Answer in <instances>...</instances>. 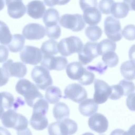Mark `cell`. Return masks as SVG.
<instances>
[{
  "mask_svg": "<svg viewBox=\"0 0 135 135\" xmlns=\"http://www.w3.org/2000/svg\"><path fill=\"white\" fill-rule=\"evenodd\" d=\"M3 125L8 128H13L17 131L18 134L23 133L27 129L28 120L25 117L17 113L15 110L11 109L4 111L1 117Z\"/></svg>",
  "mask_w": 135,
  "mask_h": 135,
  "instance_id": "6da1fadb",
  "label": "cell"
},
{
  "mask_svg": "<svg viewBox=\"0 0 135 135\" xmlns=\"http://www.w3.org/2000/svg\"><path fill=\"white\" fill-rule=\"evenodd\" d=\"M15 90L18 94L24 97L25 102L31 107L37 100L43 98L36 85L27 79L19 80L16 84Z\"/></svg>",
  "mask_w": 135,
  "mask_h": 135,
  "instance_id": "7a4b0ae2",
  "label": "cell"
},
{
  "mask_svg": "<svg viewBox=\"0 0 135 135\" xmlns=\"http://www.w3.org/2000/svg\"><path fill=\"white\" fill-rule=\"evenodd\" d=\"M77 130L76 123L68 118L53 122L48 127L49 133L52 135L72 134L75 133Z\"/></svg>",
  "mask_w": 135,
  "mask_h": 135,
  "instance_id": "3957f363",
  "label": "cell"
},
{
  "mask_svg": "<svg viewBox=\"0 0 135 135\" xmlns=\"http://www.w3.org/2000/svg\"><path fill=\"white\" fill-rule=\"evenodd\" d=\"M83 46V44L79 37L71 36L62 39L57 44V49L61 55L66 56L78 53Z\"/></svg>",
  "mask_w": 135,
  "mask_h": 135,
  "instance_id": "277c9868",
  "label": "cell"
},
{
  "mask_svg": "<svg viewBox=\"0 0 135 135\" xmlns=\"http://www.w3.org/2000/svg\"><path fill=\"white\" fill-rule=\"evenodd\" d=\"M31 77L36 86L42 90H46L53 83L49 70L42 66H35L31 72Z\"/></svg>",
  "mask_w": 135,
  "mask_h": 135,
  "instance_id": "5b68a950",
  "label": "cell"
},
{
  "mask_svg": "<svg viewBox=\"0 0 135 135\" xmlns=\"http://www.w3.org/2000/svg\"><path fill=\"white\" fill-rule=\"evenodd\" d=\"M59 22L61 26L73 32L82 31L85 26L82 16L79 14H64L61 17Z\"/></svg>",
  "mask_w": 135,
  "mask_h": 135,
  "instance_id": "8992f818",
  "label": "cell"
},
{
  "mask_svg": "<svg viewBox=\"0 0 135 135\" xmlns=\"http://www.w3.org/2000/svg\"><path fill=\"white\" fill-rule=\"evenodd\" d=\"M104 25L105 34L110 40L117 42L121 39V24L118 20L112 16H108L104 20Z\"/></svg>",
  "mask_w": 135,
  "mask_h": 135,
  "instance_id": "52a82bcc",
  "label": "cell"
},
{
  "mask_svg": "<svg viewBox=\"0 0 135 135\" xmlns=\"http://www.w3.org/2000/svg\"><path fill=\"white\" fill-rule=\"evenodd\" d=\"M21 51L20 54V59L24 63L36 65L39 63L43 58V54L38 47L27 45Z\"/></svg>",
  "mask_w": 135,
  "mask_h": 135,
  "instance_id": "ba28073f",
  "label": "cell"
},
{
  "mask_svg": "<svg viewBox=\"0 0 135 135\" xmlns=\"http://www.w3.org/2000/svg\"><path fill=\"white\" fill-rule=\"evenodd\" d=\"M64 99H69L76 103H80L86 99L87 92L81 85L73 83L68 85L64 90Z\"/></svg>",
  "mask_w": 135,
  "mask_h": 135,
  "instance_id": "9c48e42d",
  "label": "cell"
},
{
  "mask_svg": "<svg viewBox=\"0 0 135 135\" xmlns=\"http://www.w3.org/2000/svg\"><path fill=\"white\" fill-rule=\"evenodd\" d=\"M94 87L95 92L93 100L98 104L105 102L111 93V86L102 80L95 79L94 82Z\"/></svg>",
  "mask_w": 135,
  "mask_h": 135,
  "instance_id": "30bf717a",
  "label": "cell"
},
{
  "mask_svg": "<svg viewBox=\"0 0 135 135\" xmlns=\"http://www.w3.org/2000/svg\"><path fill=\"white\" fill-rule=\"evenodd\" d=\"M97 44V42H88L83 46L78 52L79 60L82 64L86 65L98 56Z\"/></svg>",
  "mask_w": 135,
  "mask_h": 135,
  "instance_id": "8fae6325",
  "label": "cell"
},
{
  "mask_svg": "<svg viewBox=\"0 0 135 135\" xmlns=\"http://www.w3.org/2000/svg\"><path fill=\"white\" fill-rule=\"evenodd\" d=\"M41 62V66L48 70L61 71L64 69L68 64V60L64 56H53L44 55Z\"/></svg>",
  "mask_w": 135,
  "mask_h": 135,
  "instance_id": "7c38bea8",
  "label": "cell"
},
{
  "mask_svg": "<svg viewBox=\"0 0 135 135\" xmlns=\"http://www.w3.org/2000/svg\"><path fill=\"white\" fill-rule=\"evenodd\" d=\"M22 34L27 40H40L45 35V30L44 27L40 24L30 23L24 27Z\"/></svg>",
  "mask_w": 135,
  "mask_h": 135,
  "instance_id": "4fadbf2b",
  "label": "cell"
},
{
  "mask_svg": "<svg viewBox=\"0 0 135 135\" xmlns=\"http://www.w3.org/2000/svg\"><path fill=\"white\" fill-rule=\"evenodd\" d=\"M88 125L92 130L99 133H103L107 130L109 122L103 114L95 112L89 119Z\"/></svg>",
  "mask_w": 135,
  "mask_h": 135,
  "instance_id": "5bb4252c",
  "label": "cell"
},
{
  "mask_svg": "<svg viewBox=\"0 0 135 135\" xmlns=\"http://www.w3.org/2000/svg\"><path fill=\"white\" fill-rule=\"evenodd\" d=\"M3 68L8 72L9 76H14L18 78H23L27 73L26 65L22 62H14L9 59L3 64Z\"/></svg>",
  "mask_w": 135,
  "mask_h": 135,
  "instance_id": "9a60e30c",
  "label": "cell"
},
{
  "mask_svg": "<svg viewBox=\"0 0 135 135\" xmlns=\"http://www.w3.org/2000/svg\"><path fill=\"white\" fill-rule=\"evenodd\" d=\"M27 14L34 19H39L43 16L45 6L43 2L34 0L29 2L26 5Z\"/></svg>",
  "mask_w": 135,
  "mask_h": 135,
  "instance_id": "2e32d148",
  "label": "cell"
},
{
  "mask_svg": "<svg viewBox=\"0 0 135 135\" xmlns=\"http://www.w3.org/2000/svg\"><path fill=\"white\" fill-rule=\"evenodd\" d=\"M6 4L7 7V13L13 18H20L26 13V8L22 1H13Z\"/></svg>",
  "mask_w": 135,
  "mask_h": 135,
  "instance_id": "e0dca14e",
  "label": "cell"
},
{
  "mask_svg": "<svg viewBox=\"0 0 135 135\" xmlns=\"http://www.w3.org/2000/svg\"><path fill=\"white\" fill-rule=\"evenodd\" d=\"M65 68L68 77L73 80L79 81L86 70L80 62H71L66 65Z\"/></svg>",
  "mask_w": 135,
  "mask_h": 135,
  "instance_id": "ac0fdd59",
  "label": "cell"
},
{
  "mask_svg": "<svg viewBox=\"0 0 135 135\" xmlns=\"http://www.w3.org/2000/svg\"><path fill=\"white\" fill-rule=\"evenodd\" d=\"M83 11V18L84 21L90 25H95L99 23L101 20V13L97 7H90Z\"/></svg>",
  "mask_w": 135,
  "mask_h": 135,
  "instance_id": "d6986e66",
  "label": "cell"
},
{
  "mask_svg": "<svg viewBox=\"0 0 135 135\" xmlns=\"http://www.w3.org/2000/svg\"><path fill=\"white\" fill-rule=\"evenodd\" d=\"M45 115L42 113L33 112L30 121L31 127L38 131L45 129L48 126V120Z\"/></svg>",
  "mask_w": 135,
  "mask_h": 135,
  "instance_id": "ffe728a7",
  "label": "cell"
},
{
  "mask_svg": "<svg viewBox=\"0 0 135 135\" xmlns=\"http://www.w3.org/2000/svg\"><path fill=\"white\" fill-rule=\"evenodd\" d=\"M17 105L18 106L12 94L7 92H0V118L5 109L8 110L13 107L15 109L17 108Z\"/></svg>",
  "mask_w": 135,
  "mask_h": 135,
  "instance_id": "44dd1931",
  "label": "cell"
},
{
  "mask_svg": "<svg viewBox=\"0 0 135 135\" xmlns=\"http://www.w3.org/2000/svg\"><path fill=\"white\" fill-rule=\"evenodd\" d=\"M98 109V104L92 99H85L81 102L79 110L81 114L85 117L92 115L95 113Z\"/></svg>",
  "mask_w": 135,
  "mask_h": 135,
  "instance_id": "7402d4cb",
  "label": "cell"
},
{
  "mask_svg": "<svg viewBox=\"0 0 135 135\" xmlns=\"http://www.w3.org/2000/svg\"><path fill=\"white\" fill-rule=\"evenodd\" d=\"M130 9L124 2L114 3L112 6L111 13L116 18H122L126 17Z\"/></svg>",
  "mask_w": 135,
  "mask_h": 135,
  "instance_id": "603a6c76",
  "label": "cell"
},
{
  "mask_svg": "<svg viewBox=\"0 0 135 135\" xmlns=\"http://www.w3.org/2000/svg\"><path fill=\"white\" fill-rule=\"evenodd\" d=\"M53 114L54 118L57 120H61L69 118L70 109L68 106L63 102H59L53 107Z\"/></svg>",
  "mask_w": 135,
  "mask_h": 135,
  "instance_id": "cb8c5ba5",
  "label": "cell"
},
{
  "mask_svg": "<svg viewBox=\"0 0 135 135\" xmlns=\"http://www.w3.org/2000/svg\"><path fill=\"white\" fill-rule=\"evenodd\" d=\"M45 97L48 102L51 104H55L58 102L62 97V92L59 88L50 86L46 89Z\"/></svg>",
  "mask_w": 135,
  "mask_h": 135,
  "instance_id": "d4e9b609",
  "label": "cell"
},
{
  "mask_svg": "<svg viewBox=\"0 0 135 135\" xmlns=\"http://www.w3.org/2000/svg\"><path fill=\"white\" fill-rule=\"evenodd\" d=\"M25 37L21 34H16L12 36V40L8 44V47L12 52H18L21 51L24 47Z\"/></svg>",
  "mask_w": 135,
  "mask_h": 135,
  "instance_id": "484cf974",
  "label": "cell"
},
{
  "mask_svg": "<svg viewBox=\"0 0 135 135\" xmlns=\"http://www.w3.org/2000/svg\"><path fill=\"white\" fill-rule=\"evenodd\" d=\"M120 71L122 76L128 80L134 79V61L129 60L123 62L120 67Z\"/></svg>",
  "mask_w": 135,
  "mask_h": 135,
  "instance_id": "4316f807",
  "label": "cell"
},
{
  "mask_svg": "<svg viewBox=\"0 0 135 135\" xmlns=\"http://www.w3.org/2000/svg\"><path fill=\"white\" fill-rule=\"evenodd\" d=\"M43 21L45 26L57 24L60 20V15L58 11L53 8L47 9L44 12Z\"/></svg>",
  "mask_w": 135,
  "mask_h": 135,
  "instance_id": "83f0119b",
  "label": "cell"
},
{
  "mask_svg": "<svg viewBox=\"0 0 135 135\" xmlns=\"http://www.w3.org/2000/svg\"><path fill=\"white\" fill-rule=\"evenodd\" d=\"M57 42L53 40H49L41 45V51L44 55H53L58 53Z\"/></svg>",
  "mask_w": 135,
  "mask_h": 135,
  "instance_id": "f1b7e54d",
  "label": "cell"
},
{
  "mask_svg": "<svg viewBox=\"0 0 135 135\" xmlns=\"http://www.w3.org/2000/svg\"><path fill=\"white\" fill-rule=\"evenodd\" d=\"M115 49V43L110 39H104L97 44V51L99 55H102L108 51H114Z\"/></svg>",
  "mask_w": 135,
  "mask_h": 135,
  "instance_id": "f546056e",
  "label": "cell"
},
{
  "mask_svg": "<svg viewBox=\"0 0 135 135\" xmlns=\"http://www.w3.org/2000/svg\"><path fill=\"white\" fill-rule=\"evenodd\" d=\"M12 35L8 26L3 21H0V43L6 45L12 40Z\"/></svg>",
  "mask_w": 135,
  "mask_h": 135,
  "instance_id": "4dcf8cb0",
  "label": "cell"
},
{
  "mask_svg": "<svg viewBox=\"0 0 135 135\" xmlns=\"http://www.w3.org/2000/svg\"><path fill=\"white\" fill-rule=\"evenodd\" d=\"M85 34L89 39L92 41H96L102 36V30L98 26L92 25L86 28Z\"/></svg>",
  "mask_w": 135,
  "mask_h": 135,
  "instance_id": "1f68e13d",
  "label": "cell"
},
{
  "mask_svg": "<svg viewBox=\"0 0 135 135\" xmlns=\"http://www.w3.org/2000/svg\"><path fill=\"white\" fill-rule=\"evenodd\" d=\"M102 61L105 64L110 68L115 67L118 63L119 58L114 51H108L102 55Z\"/></svg>",
  "mask_w": 135,
  "mask_h": 135,
  "instance_id": "d6a6232c",
  "label": "cell"
},
{
  "mask_svg": "<svg viewBox=\"0 0 135 135\" xmlns=\"http://www.w3.org/2000/svg\"><path fill=\"white\" fill-rule=\"evenodd\" d=\"M45 34L50 38L57 39L61 34L60 26L57 24L45 26Z\"/></svg>",
  "mask_w": 135,
  "mask_h": 135,
  "instance_id": "836d02e7",
  "label": "cell"
},
{
  "mask_svg": "<svg viewBox=\"0 0 135 135\" xmlns=\"http://www.w3.org/2000/svg\"><path fill=\"white\" fill-rule=\"evenodd\" d=\"M33 112H40L46 114L49 110V104L43 98L37 100L33 105Z\"/></svg>",
  "mask_w": 135,
  "mask_h": 135,
  "instance_id": "e575fe53",
  "label": "cell"
},
{
  "mask_svg": "<svg viewBox=\"0 0 135 135\" xmlns=\"http://www.w3.org/2000/svg\"><path fill=\"white\" fill-rule=\"evenodd\" d=\"M119 84L122 88L123 90V95L127 96L134 93V85L132 81L122 80L120 81Z\"/></svg>",
  "mask_w": 135,
  "mask_h": 135,
  "instance_id": "d590c367",
  "label": "cell"
},
{
  "mask_svg": "<svg viewBox=\"0 0 135 135\" xmlns=\"http://www.w3.org/2000/svg\"><path fill=\"white\" fill-rule=\"evenodd\" d=\"M114 3L113 0H101L99 4V8L103 14H110L112 6Z\"/></svg>",
  "mask_w": 135,
  "mask_h": 135,
  "instance_id": "8d00e7d4",
  "label": "cell"
},
{
  "mask_svg": "<svg viewBox=\"0 0 135 135\" xmlns=\"http://www.w3.org/2000/svg\"><path fill=\"white\" fill-rule=\"evenodd\" d=\"M111 92L109 98L111 100H118L123 95V90L122 86L119 84L111 86Z\"/></svg>",
  "mask_w": 135,
  "mask_h": 135,
  "instance_id": "74e56055",
  "label": "cell"
},
{
  "mask_svg": "<svg viewBox=\"0 0 135 135\" xmlns=\"http://www.w3.org/2000/svg\"><path fill=\"white\" fill-rule=\"evenodd\" d=\"M94 78V74L86 69L84 74L78 81L80 83V84L84 85H90L93 83Z\"/></svg>",
  "mask_w": 135,
  "mask_h": 135,
  "instance_id": "f35d334b",
  "label": "cell"
},
{
  "mask_svg": "<svg viewBox=\"0 0 135 135\" xmlns=\"http://www.w3.org/2000/svg\"><path fill=\"white\" fill-rule=\"evenodd\" d=\"M134 25L129 24L126 25L121 32L122 35L127 40L132 41L134 40Z\"/></svg>",
  "mask_w": 135,
  "mask_h": 135,
  "instance_id": "ab89813d",
  "label": "cell"
},
{
  "mask_svg": "<svg viewBox=\"0 0 135 135\" xmlns=\"http://www.w3.org/2000/svg\"><path fill=\"white\" fill-rule=\"evenodd\" d=\"M108 66L103 63H99L96 65H89L86 69L90 71H95L100 74H102L107 70Z\"/></svg>",
  "mask_w": 135,
  "mask_h": 135,
  "instance_id": "60d3db41",
  "label": "cell"
},
{
  "mask_svg": "<svg viewBox=\"0 0 135 135\" xmlns=\"http://www.w3.org/2000/svg\"><path fill=\"white\" fill-rule=\"evenodd\" d=\"M79 4L82 11L90 7H97V0H80Z\"/></svg>",
  "mask_w": 135,
  "mask_h": 135,
  "instance_id": "b9f144b4",
  "label": "cell"
},
{
  "mask_svg": "<svg viewBox=\"0 0 135 135\" xmlns=\"http://www.w3.org/2000/svg\"><path fill=\"white\" fill-rule=\"evenodd\" d=\"M9 75L4 68H0V86L5 85L8 81Z\"/></svg>",
  "mask_w": 135,
  "mask_h": 135,
  "instance_id": "7bdbcfd3",
  "label": "cell"
},
{
  "mask_svg": "<svg viewBox=\"0 0 135 135\" xmlns=\"http://www.w3.org/2000/svg\"><path fill=\"white\" fill-rule=\"evenodd\" d=\"M9 52L8 49L4 45H0V63L7 60Z\"/></svg>",
  "mask_w": 135,
  "mask_h": 135,
  "instance_id": "ee69618b",
  "label": "cell"
},
{
  "mask_svg": "<svg viewBox=\"0 0 135 135\" xmlns=\"http://www.w3.org/2000/svg\"><path fill=\"white\" fill-rule=\"evenodd\" d=\"M45 4L49 7H53L56 5H59L60 0H44Z\"/></svg>",
  "mask_w": 135,
  "mask_h": 135,
  "instance_id": "f6af8a7d",
  "label": "cell"
},
{
  "mask_svg": "<svg viewBox=\"0 0 135 135\" xmlns=\"http://www.w3.org/2000/svg\"><path fill=\"white\" fill-rule=\"evenodd\" d=\"M124 3H125L129 7L130 10H134L133 7V4H134V0H124Z\"/></svg>",
  "mask_w": 135,
  "mask_h": 135,
  "instance_id": "bcb514c9",
  "label": "cell"
},
{
  "mask_svg": "<svg viewBox=\"0 0 135 135\" xmlns=\"http://www.w3.org/2000/svg\"><path fill=\"white\" fill-rule=\"evenodd\" d=\"M4 1L0 0V11L4 8Z\"/></svg>",
  "mask_w": 135,
  "mask_h": 135,
  "instance_id": "7dc6e473",
  "label": "cell"
},
{
  "mask_svg": "<svg viewBox=\"0 0 135 135\" xmlns=\"http://www.w3.org/2000/svg\"><path fill=\"white\" fill-rule=\"evenodd\" d=\"M22 1V0H5V2H6V4H7L9 2H13V1Z\"/></svg>",
  "mask_w": 135,
  "mask_h": 135,
  "instance_id": "c3c4849f",
  "label": "cell"
}]
</instances>
